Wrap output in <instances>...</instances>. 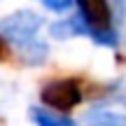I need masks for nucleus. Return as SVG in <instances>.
I'll return each mask as SVG.
<instances>
[{"instance_id":"nucleus-1","label":"nucleus","mask_w":126,"mask_h":126,"mask_svg":"<svg viewBox=\"0 0 126 126\" xmlns=\"http://www.w3.org/2000/svg\"><path fill=\"white\" fill-rule=\"evenodd\" d=\"M112 19V0H77V14L51 23L49 35L56 40L84 35L100 47L114 49L119 45V35Z\"/></svg>"},{"instance_id":"nucleus-2","label":"nucleus","mask_w":126,"mask_h":126,"mask_svg":"<svg viewBox=\"0 0 126 126\" xmlns=\"http://www.w3.org/2000/svg\"><path fill=\"white\" fill-rule=\"evenodd\" d=\"M42 28L45 19L33 9H16L0 19V35L5 37L7 47H14L21 61L28 65H40L49 56V45L40 35Z\"/></svg>"},{"instance_id":"nucleus-3","label":"nucleus","mask_w":126,"mask_h":126,"mask_svg":"<svg viewBox=\"0 0 126 126\" xmlns=\"http://www.w3.org/2000/svg\"><path fill=\"white\" fill-rule=\"evenodd\" d=\"M42 103L47 105V110L51 112H68V110L77 108L84 98L82 86L72 77H61V79H51L42 86L40 91Z\"/></svg>"},{"instance_id":"nucleus-4","label":"nucleus","mask_w":126,"mask_h":126,"mask_svg":"<svg viewBox=\"0 0 126 126\" xmlns=\"http://www.w3.org/2000/svg\"><path fill=\"white\" fill-rule=\"evenodd\" d=\"M28 114H31V119H33L35 126H77L72 119L61 117V114L51 112V110H47V108H31Z\"/></svg>"},{"instance_id":"nucleus-5","label":"nucleus","mask_w":126,"mask_h":126,"mask_svg":"<svg viewBox=\"0 0 126 126\" xmlns=\"http://www.w3.org/2000/svg\"><path fill=\"white\" fill-rule=\"evenodd\" d=\"M86 126H126V114L110 110H91L86 114Z\"/></svg>"},{"instance_id":"nucleus-6","label":"nucleus","mask_w":126,"mask_h":126,"mask_svg":"<svg viewBox=\"0 0 126 126\" xmlns=\"http://www.w3.org/2000/svg\"><path fill=\"white\" fill-rule=\"evenodd\" d=\"M37 2H40L45 9H49V12L61 14V12H68V9L72 7V2H75V0H37Z\"/></svg>"},{"instance_id":"nucleus-7","label":"nucleus","mask_w":126,"mask_h":126,"mask_svg":"<svg viewBox=\"0 0 126 126\" xmlns=\"http://www.w3.org/2000/svg\"><path fill=\"white\" fill-rule=\"evenodd\" d=\"M7 59V42H5V37L0 35V61Z\"/></svg>"}]
</instances>
